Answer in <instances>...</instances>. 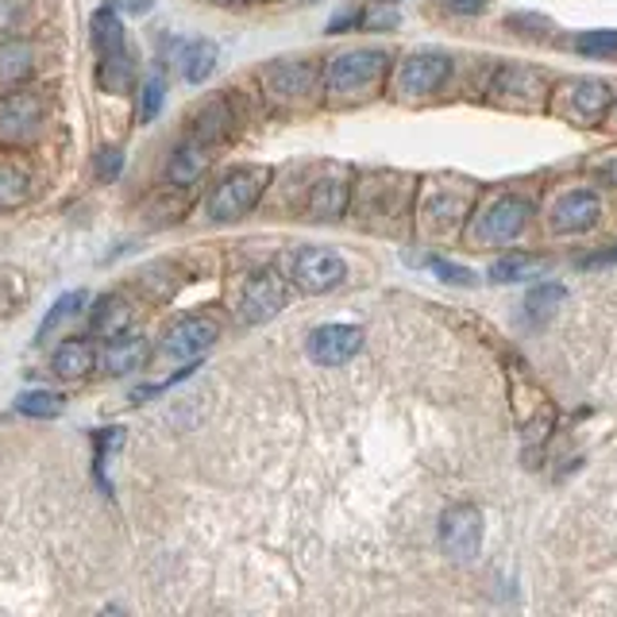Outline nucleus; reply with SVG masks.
Returning <instances> with one entry per match:
<instances>
[{
  "label": "nucleus",
  "mask_w": 617,
  "mask_h": 617,
  "mask_svg": "<svg viewBox=\"0 0 617 617\" xmlns=\"http://www.w3.org/2000/svg\"><path fill=\"white\" fill-rule=\"evenodd\" d=\"M386 73H391V55L386 50H371V47L344 50L321 73V93L336 108L363 105V101L379 97Z\"/></svg>",
  "instance_id": "nucleus-1"
},
{
  "label": "nucleus",
  "mask_w": 617,
  "mask_h": 617,
  "mask_svg": "<svg viewBox=\"0 0 617 617\" xmlns=\"http://www.w3.org/2000/svg\"><path fill=\"white\" fill-rule=\"evenodd\" d=\"M548 101H552V113L560 120L575 124V128H594L609 116L614 90L602 78H568L548 93Z\"/></svg>",
  "instance_id": "nucleus-2"
},
{
  "label": "nucleus",
  "mask_w": 617,
  "mask_h": 617,
  "mask_svg": "<svg viewBox=\"0 0 617 617\" xmlns=\"http://www.w3.org/2000/svg\"><path fill=\"white\" fill-rule=\"evenodd\" d=\"M270 171L267 166H236V171H228L224 178L212 186L209 201H205V212L212 220H240L259 205L263 189H267Z\"/></svg>",
  "instance_id": "nucleus-3"
},
{
  "label": "nucleus",
  "mask_w": 617,
  "mask_h": 617,
  "mask_svg": "<svg viewBox=\"0 0 617 617\" xmlns=\"http://www.w3.org/2000/svg\"><path fill=\"white\" fill-rule=\"evenodd\" d=\"M47 124V97L39 90L0 93V147H32Z\"/></svg>",
  "instance_id": "nucleus-4"
},
{
  "label": "nucleus",
  "mask_w": 617,
  "mask_h": 617,
  "mask_svg": "<svg viewBox=\"0 0 617 617\" xmlns=\"http://www.w3.org/2000/svg\"><path fill=\"white\" fill-rule=\"evenodd\" d=\"M263 93L282 108H305L317 101L321 93V73L313 62L301 58H282L263 70Z\"/></svg>",
  "instance_id": "nucleus-5"
},
{
  "label": "nucleus",
  "mask_w": 617,
  "mask_h": 617,
  "mask_svg": "<svg viewBox=\"0 0 617 617\" xmlns=\"http://www.w3.org/2000/svg\"><path fill=\"white\" fill-rule=\"evenodd\" d=\"M548 78L533 66H502L490 82V101L510 113H540L548 105Z\"/></svg>",
  "instance_id": "nucleus-6"
},
{
  "label": "nucleus",
  "mask_w": 617,
  "mask_h": 617,
  "mask_svg": "<svg viewBox=\"0 0 617 617\" xmlns=\"http://www.w3.org/2000/svg\"><path fill=\"white\" fill-rule=\"evenodd\" d=\"M528 217H533V209H528L525 197H498V201H490L487 209L475 217L472 224V240L479 247H498V244H510V240L521 236V228L528 224Z\"/></svg>",
  "instance_id": "nucleus-7"
},
{
  "label": "nucleus",
  "mask_w": 617,
  "mask_h": 617,
  "mask_svg": "<svg viewBox=\"0 0 617 617\" xmlns=\"http://www.w3.org/2000/svg\"><path fill=\"white\" fill-rule=\"evenodd\" d=\"M440 548L455 563H472L482 548V513L475 505H452L440 517Z\"/></svg>",
  "instance_id": "nucleus-8"
},
{
  "label": "nucleus",
  "mask_w": 617,
  "mask_h": 617,
  "mask_svg": "<svg viewBox=\"0 0 617 617\" xmlns=\"http://www.w3.org/2000/svg\"><path fill=\"white\" fill-rule=\"evenodd\" d=\"M286 305V278L278 270H259L247 278L244 293H240V321L244 325H267L282 313Z\"/></svg>",
  "instance_id": "nucleus-9"
},
{
  "label": "nucleus",
  "mask_w": 617,
  "mask_h": 617,
  "mask_svg": "<svg viewBox=\"0 0 617 617\" xmlns=\"http://www.w3.org/2000/svg\"><path fill=\"white\" fill-rule=\"evenodd\" d=\"M348 278V263L328 247H305L293 259V282L305 293H328Z\"/></svg>",
  "instance_id": "nucleus-10"
},
{
  "label": "nucleus",
  "mask_w": 617,
  "mask_h": 617,
  "mask_svg": "<svg viewBox=\"0 0 617 617\" xmlns=\"http://www.w3.org/2000/svg\"><path fill=\"white\" fill-rule=\"evenodd\" d=\"M452 73V62L447 55H436V50H421V55H409L406 62L398 66V93L401 97H432L440 85L447 82Z\"/></svg>",
  "instance_id": "nucleus-11"
},
{
  "label": "nucleus",
  "mask_w": 617,
  "mask_h": 617,
  "mask_svg": "<svg viewBox=\"0 0 617 617\" xmlns=\"http://www.w3.org/2000/svg\"><path fill=\"white\" fill-rule=\"evenodd\" d=\"M217 344V325L209 317H182L163 333L159 356L166 359H201Z\"/></svg>",
  "instance_id": "nucleus-12"
},
{
  "label": "nucleus",
  "mask_w": 617,
  "mask_h": 617,
  "mask_svg": "<svg viewBox=\"0 0 617 617\" xmlns=\"http://www.w3.org/2000/svg\"><path fill=\"white\" fill-rule=\"evenodd\" d=\"M359 348H363V328L356 325H321L308 336V356L321 366H344L359 356Z\"/></svg>",
  "instance_id": "nucleus-13"
},
{
  "label": "nucleus",
  "mask_w": 617,
  "mask_h": 617,
  "mask_svg": "<svg viewBox=\"0 0 617 617\" xmlns=\"http://www.w3.org/2000/svg\"><path fill=\"white\" fill-rule=\"evenodd\" d=\"M598 197L591 194V189H571V194H563L560 201L552 205V228L556 232H563V236H575V232H586V228L598 224Z\"/></svg>",
  "instance_id": "nucleus-14"
},
{
  "label": "nucleus",
  "mask_w": 617,
  "mask_h": 617,
  "mask_svg": "<svg viewBox=\"0 0 617 617\" xmlns=\"http://www.w3.org/2000/svg\"><path fill=\"white\" fill-rule=\"evenodd\" d=\"M212 151H217V147L205 143L201 136H189L186 143L171 154V166H166L171 186H194V182H201L212 163Z\"/></svg>",
  "instance_id": "nucleus-15"
},
{
  "label": "nucleus",
  "mask_w": 617,
  "mask_h": 617,
  "mask_svg": "<svg viewBox=\"0 0 617 617\" xmlns=\"http://www.w3.org/2000/svg\"><path fill=\"white\" fill-rule=\"evenodd\" d=\"M351 186L344 174H328V178L313 182L308 186V217L313 220H340L344 209H348Z\"/></svg>",
  "instance_id": "nucleus-16"
},
{
  "label": "nucleus",
  "mask_w": 617,
  "mask_h": 617,
  "mask_svg": "<svg viewBox=\"0 0 617 617\" xmlns=\"http://www.w3.org/2000/svg\"><path fill=\"white\" fill-rule=\"evenodd\" d=\"M147 351L151 348H147L143 336L120 333L105 344V351H101V366H105V374H116V379H120V374H131L147 363Z\"/></svg>",
  "instance_id": "nucleus-17"
},
{
  "label": "nucleus",
  "mask_w": 617,
  "mask_h": 617,
  "mask_svg": "<svg viewBox=\"0 0 617 617\" xmlns=\"http://www.w3.org/2000/svg\"><path fill=\"white\" fill-rule=\"evenodd\" d=\"M128 325H131V301L120 298V293H105V298L93 305L90 333L101 336V340H113V336L128 333Z\"/></svg>",
  "instance_id": "nucleus-18"
},
{
  "label": "nucleus",
  "mask_w": 617,
  "mask_h": 617,
  "mask_svg": "<svg viewBox=\"0 0 617 617\" xmlns=\"http://www.w3.org/2000/svg\"><path fill=\"white\" fill-rule=\"evenodd\" d=\"M50 366H55L58 379L78 382V379H85L93 366H97V351H93L90 340H78V336H73V340L58 344V351H55V359H50Z\"/></svg>",
  "instance_id": "nucleus-19"
},
{
  "label": "nucleus",
  "mask_w": 617,
  "mask_h": 617,
  "mask_svg": "<svg viewBox=\"0 0 617 617\" xmlns=\"http://www.w3.org/2000/svg\"><path fill=\"white\" fill-rule=\"evenodd\" d=\"M217 58H220V50H217V43H212V39H189V43H182V50H178L182 78H186L189 85H201L205 78L217 70Z\"/></svg>",
  "instance_id": "nucleus-20"
},
{
  "label": "nucleus",
  "mask_w": 617,
  "mask_h": 617,
  "mask_svg": "<svg viewBox=\"0 0 617 617\" xmlns=\"http://www.w3.org/2000/svg\"><path fill=\"white\" fill-rule=\"evenodd\" d=\"M93 47H97V58H108V55H120V50H128V43H124V24L120 16H116L113 4H105V9L93 12Z\"/></svg>",
  "instance_id": "nucleus-21"
},
{
  "label": "nucleus",
  "mask_w": 617,
  "mask_h": 617,
  "mask_svg": "<svg viewBox=\"0 0 617 617\" xmlns=\"http://www.w3.org/2000/svg\"><path fill=\"white\" fill-rule=\"evenodd\" d=\"M35 70V50L32 43L16 39V35H9V39L0 43V82H24L27 73Z\"/></svg>",
  "instance_id": "nucleus-22"
},
{
  "label": "nucleus",
  "mask_w": 617,
  "mask_h": 617,
  "mask_svg": "<svg viewBox=\"0 0 617 617\" xmlns=\"http://www.w3.org/2000/svg\"><path fill=\"white\" fill-rule=\"evenodd\" d=\"M97 82H101V90H105V93H128L131 82H136V58H131L128 50L101 58Z\"/></svg>",
  "instance_id": "nucleus-23"
},
{
  "label": "nucleus",
  "mask_w": 617,
  "mask_h": 617,
  "mask_svg": "<svg viewBox=\"0 0 617 617\" xmlns=\"http://www.w3.org/2000/svg\"><path fill=\"white\" fill-rule=\"evenodd\" d=\"M32 197V178L16 163H0V209H20Z\"/></svg>",
  "instance_id": "nucleus-24"
},
{
  "label": "nucleus",
  "mask_w": 617,
  "mask_h": 617,
  "mask_svg": "<svg viewBox=\"0 0 617 617\" xmlns=\"http://www.w3.org/2000/svg\"><path fill=\"white\" fill-rule=\"evenodd\" d=\"M463 212H467V194H447V189H440V197H432V205L424 209V217H429L432 228H452L463 220Z\"/></svg>",
  "instance_id": "nucleus-25"
},
{
  "label": "nucleus",
  "mask_w": 617,
  "mask_h": 617,
  "mask_svg": "<svg viewBox=\"0 0 617 617\" xmlns=\"http://www.w3.org/2000/svg\"><path fill=\"white\" fill-rule=\"evenodd\" d=\"M545 259H533V255H505V259L490 263V278L494 282H525V278L540 275Z\"/></svg>",
  "instance_id": "nucleus-26"
},
{
  "label": "nucleus",
  "mask_w": 617,
  "mask_h": 617,
  "mask_svg": "<svg viewBox=\"0 0 617 617\" xmlns=\"http://www.w3.org/2000/svg\"><path fill=\"white\" fill-rule=\"evenodd\" d=\"M16 409L24 417H39V421H50V417H62L66 398L55 391H24L16 398Z\"/></svg>",
  "instance_id": "nucleus-27"
},
{
  "label": "nucleus",
  "mask_w": 617,
  "mask_h": 617,
  "mask_svg": "<svg viewBox=\"0 0 617 617\" xmlns=\"http://www.w3.org/2000/svg\"><path fill=\"white\" fill-rule=\"evenodd\" d=\"M85 305V290H70V293H62V298L55 301V305H50V313L47 317H43V325H39V333H35V340H47L50 333H55L58 325H62V321H70L73 313H78V308Z\"/></svg>",
  "instance_id": "nucleus-28"
},
{
  "label": "nucleus",
  "mask_w": 617,
  "mask_h": 617,
  "mask_svg": "<svg viewBox=\"0 0 617 617\" xmlns=\"http://www.w3.org/2000/svg\"><path fill=\"white\" fill-rule=\"evenodd\" d=\"M163 101H166V82L163 73H151L139 90V124H151L154 116L163 113Z\"/></svg>",
  "instance_id": "nucleus-29"
},
{
  "label": "nucleus",
  "mask_w": 617,
  "mask_h": 617,
  "mask_svg": "<svg viewBox=\"0 0 617 617\" xmlns=\"http://www.w3.org/2000/svg\"><path fill=\"white\" fill-rule=\"evenodd\" d=\"M563 301V286H536L533 293L525 298V308H528V321H548L556 313V305Z\"/></svg>",
  "instance_id": "nucleus-30"
},
{
  "label": "nucleus",
  "mask_w": 617,
  "mask_h": 617,
  "mask_svg": "<svg viewBox=\"0 0 617 617\" xmlns=\"http://www.w3.org/2000/svg\"><path fill=\"white\" fill-rule=\"evenodd\" d=\"M579 55H591V58H614L617 55V32H583L575 39Z\"/></svg>",
  "instance_id": "nucleus-31"
},
{
  "label": "nucleus",
  "mask_w": 617,
  "mask_h": 617,
  "mask_svg": "<svg viewBox=\"0 0 617 617\" xmlns=\"http://www.w3.org/2000/svg\"><path fill=\"white\" fill-rule=\"evenodd\" d=\"M24 12H27V0H0V35H4V39L20 32Z\"/></svg>",
  "instance_id": "nucleus-32"
},
{
  "label": "nucleus",
  "mask_w": 617,
  "mask_h": 617,
  "mask_svg": "<svg viewBox=\"0 0 617 617\" xmlns=\"http://www.w3.org/2000/svg\"><path fill=\"white\" fill-rule=\"evenodd\" d=\"M120 444H124V429H101L97 432V479L101 482H105V459H108V452H116Z\"/></svg>",
  "instance_id": "nucleus-33"
},
{
  "label": "nucleus",
  "mask_w": 617,
  "mask_h": 617,
  "mask_svg": "<svg viewBox=\"0 0 617 617\" xmlns=\"http://www.w3.org/2000/svg\"><path fill=\"white\" fill-rule=\"evenodd\" d=\"M120 166H124V154L116 147H101L97 151V178L101 182H116L120 178Z\"/></svg>",
  "instance_id": "nucleus-34"
},
{
  "label": "nucleus",
  "mask_w": 617,
  "mask_h": 617,
  "mask_svg": "<svg viewBox=\"0 0 617 617\" xmlns=\"http://www.w3.org/2000/svg\"><path fill=\"white\" fill-rule=\"evenodd\" d=\"M429 267H432V275H440L444 282H452V286H472V282H475L472 270H467V267H455V263H447V259H432Z\"/></svg>",
  "instance_id": "nucleus-35"
},
{
  "label": "nucleus",
  "mask_w": 617,
  "mask_h": 617,
  "mask_svg": "<svg viewBox=\"0 0 617 617\" xmlns=\"http://www.w3.org/2000/svg\"><path fill=\"white\" fill-rule=\"evenodd\" d=\"M444 4L452 12H459V16H479V12L487 9L490 0H444Z\"/></svg>",
  "instance_id": "nucleus-36"
},
{
  "label": "nucleus",
  "mask_w": 617,
  "mask_h": 617,
  "mask_svg": "<svg viewBox=\"0 0 617 617\" xmlns=\"http://www.w3.org/2000/svg\"><path fill=\"white\" fill-rule=\"evenodd\" d=\"M394 20H398L394 12H371V16H366V24H371V27H391Z\"/></svg>",
  "instance_id": "nucleus-37"
},
{
  "label": "nucleus",
  "mask_w": 617,
  "mask_h": 617,
  "mask_svg": "<svg viewBox=\"0 0 617 617\" xmlns=\"http://www.w3.org/2000/svg\"><path fill=\"white\" fill-rule=\"evenodd\" d=\"M217 4H224V9H244L247 0H217Z\"/></svg>",
  "instance_id": "nucleus-38"
},
{
  "label": "nucleus",
  "mask_w": 617,
  "mask_h": 617,
  "mask_svg": "<svg viewBox=\"0 0 617 617\" xmlns=\"http://www.w3.org/2000/svg\"><path fill=\"white\" fill-rule=\"evenodd\" d=\"M609 113H614V120H617V101H614V105H609Z\"/></svg>",
  "instance_id": "nucleus-39"
}]
</instances>
